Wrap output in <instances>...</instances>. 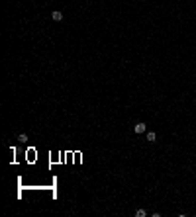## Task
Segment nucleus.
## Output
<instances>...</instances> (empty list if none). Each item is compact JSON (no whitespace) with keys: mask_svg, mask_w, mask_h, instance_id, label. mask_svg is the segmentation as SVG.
I'll list each match as a JSON object with an SVG mask.
<instances>
[{"mask_svg":"<svg viewBox=\"0 0 196 217\" xmlns=\"http://www.w3.org/2000/svg\"><path fill=\"white\" fill-rule=\"evenodd\" d=\"M133 131H135L137 135H139V133H145V131H147V125L139 121V123H135V125H133Z\"/></svg>","mask_w":196,"mask_h":217,"instance_id":"nucleus-1","label":"nucleus"},{"mask_svg":"<svg viewBox=\"0 0 196 217\" xmlns=\"http://www.w3.org/2000/svg\"><path fill=\"white\" fill-rule=\"evenodd\" d=\"M51 20H53V22H61V20H63V14L59 10H53L51 12Z\"/></svg>","mask_w":196,"mask_h":217,"instance_id":"nucleus-2","label":"nucleus"},{"mask_svg":"<svg viewBox=\"0 0 196 217\" xmlns=\"http://www.w3.org/2000/svg\"><path fill=\"white\" fill-rule=\"evenodd\" d=\"M147 141H149V143H155V141H157V135H155L153 131H149V133H147Z\"/></svg>","mask_w":196,"mask_h":217,"instance_id":"nucleus-3","label":"nucleus"},{"mask_svg":"<svg viewBox=\"0 0 196 217\" xmlns=\"http://www.w3.org/2000/svg\"><path fill=\"white\" fill-rule=\"evenodd\" d=\"M18 141L20 143H28V135H26V133H20V135H18Z\"/></svg>","mask_w":196,"mask_h":217,"instance_id":"nucleus-4","label":"nucleus"},{"mask_svg":"<svg viewBox=\"0 0 196 217\" xmlns=\"http://www.w3.org/2000/svg\"><path fill=\"white\" fill-rule=\"evenodd\" d=\"M135 215H137V217H145V215H147V211H145V209H137Z\"/></svg>","mask_w":196,"mask_h":217,"instance_id":"nucleus-5","label":"nucleus"}]
</instances>
